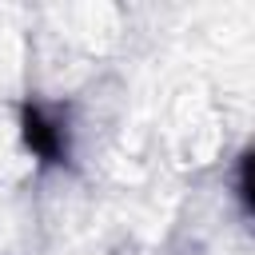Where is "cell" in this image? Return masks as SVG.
Returning <instances> with one entry per match:
<instances>
[{
    "label": "cell",
    "mask_w": 255,
    "mask_h": 255,
    "mask_svg": "<svg viewBox=\"0 0 255 255\" xmlns=\"http://www.w3.org/2000/svg\"><path fill=\"white\" fill-rule=\"evenodd\" d=\"M24 139H28V147H32L44 163H56V159L68 151L60 124H56L44 108H24Z\"/></svg>",
    "instance_id": "6da1fadb"
},
{
    "label": "cell",
    "mask_w": 255,
    "mask_h": 255,
    "mask_svg": "<svg viewBox=\"0 0 255 255\" xmlns=\"http://www.w3.org/2000/svg\"><path fill=\"white\" fill-rule=\"evenodd\" d=\"M239 199L255 215V151H247L243 163H239Z\"/></svg>",
    "instance_id": "7a4b0ae2"
}]
</instances>
